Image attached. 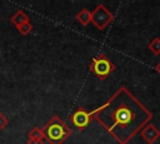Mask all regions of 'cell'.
I'll list each match as a JSON object with an SVG mask.
<instances>
[{"label":"cell","mask_w":160,"mask_h":144,"mask_svg":"<svg viewBox=\"0 0 160 144\" xmlns=\"http://www.w3.org/2000/svg\"><path fill=\"white\" fill-rule=\"evenodd\" d=\"M148 49L154 55H160V38H158V36L152 38L148 44Z\"/></svg>","instance_id":"cell-10"},{"label":"cell","mask_w":160,"mask_h":144,"mask_svg":"<svg viewBox=\"0 0 160 144\" xmlns=\"http://www.w3.org/2000/svg\"><path fill=\"white\" fill-rule=\"evenodd\" d=\"M8 124H9V119H8V118H6V116L0 111V131H1V130H4V129H5V126H6Z\"/></svg>","instance_id":"cell-12"},{"label":"cell","mask_w":160,"mask_h":144,"mask_svg":"<svg viewBox=\"0 0 160 144\" xmlns=\"http://www.w3.org/2000/svg\"><path fill=\"white\" fill-rule=\"evenodd\" d=\"M91 115L119 144L130 143L152 119V113L124 85Z\"/></svg>","instance_id":"cell-1"},{"label":"cell","mask_w":160,"mask_h":144,"mask_svg":"<svg viewBox=\"0 0 160 144\" xmlns=\"http://www.w3.org/2000/svg\"><path fill=\"white\" fill-rule=\"evenodd\" d=\"M42 133L49 144H62L69 139L72 130L64 120H61L58 115H54L44 125Z\"/></svg>","instance_id":"cell-2"},{"label":"cell","mask_w":160,"mask_h":144,"mask_svg":"<svg viewBox=\"0 0 160 144\" xmlns=\"http://www.w3.org/2000/svg\"><path fill=\"white\" fill-rule=\"evenodd\" d=\"M140 136L148 143V144H154L159 138H160V130L151 123L146 124L140 131H139Z\"/></svg>","instance_id":"cell-6"},{"label":"cell","mask_w":160,"mask_h":144,"mask_svg":"<svg viewBox=\"0 0 160 144\" xmlns=\"http://www.w3.org/2000/svg\"><path fill=\"white\" fill-rule=\"evenodd\" d=\"M155 70H156V71H158V73L160 74V61H159V63H158V64L155 65Z\"/></svg>","instance_id":"cell-14"},{"label":"cell","mask_w":160,"mask_h":144,"mask_svg":"<svg viewBox=\"0 0 160 144\" xmlns=\"http://www.w3.org/2000/svg\"><path fill=\"white\" fill-rule=\"evenodd\" d=\"M89 69L96 78L102 80V79L108 78L115 70V64L104 53H99L91 60V64L89 65Z\"/></svg>","instance_id":"cell-3"},{"label":"cell","mask_w":160,"mask_h":144,"mask_svg":"<svg viewBox=\"0 0 160 144\" xmlns=\"http://www.w3.org/2000/svg\"><path fill=\"white\" fill-rule=\"evenodd\" d=\"M26 144H44V141L42 140H30V139H28Z\"/></svg>","instance_id":"cell-13"},{"label":"cell","mask_w":160,"mask_h":144,"mask_svg":"<svg viewBox=\"0 0 160 144\" xmlns=\"http://www.w3.org/2000/svg\"><path fill=\"white\" fill-rule=\"evenodd\" d=\"M70 123L79 130H84L91 121H92V115L91 111H88L85 108L79 106L76 108L69 116Z\"/></svg>","instance_id":"cell-5"},{"label":"cell","mask_w":160,"mask_h":144,"mask_svg":"<svg viewBox=\"0 0 160 144\" xmlns=\"http://www.w3.org/2000/svg\"><path fill=\"white\" fill-rule=\"evenodd\" d=\"M114 14L104 4H99L91 11V23L98 30H104L114 20Z\"/></svg>","instance_id":"cell-4"},{"label":"cell","mask_w":160,"mask_h":144,"mask_svg":"<svg viewBox=\"0 0 160 144\" xmlns=\"http://www.w3.org/2000/svg\"><path fill=\"white\" fill-rule=\"evenodd\" d=\"M18 30H19V33L21 34V35H28V34H30L31 33V30H32V24L29 21V23H25L24 25H21L20 28H18Z\"/></svg>","instance_id":"cell-11"},{"label":"cell","mask_w":160,"mask_h":144,"mask_svg":"<svg viewBox=\"0 0 160 144\" xmlns=\"http://www.w3.org/2000/svg\"><path fill=\"white\" fill-rule=\"evenodd\" d=\"M75 19L82 25V26H86L91 23V11L86 8L81 9L76 15H75Z\"/></svg>","instance_id":"cell-8"},{"label":"cell","mask_w":160,"mask_h":144,"mask_svg":"<svg viewBox=\"0 0 160 144\" xmlns=\"http://www.w3.org/2000/svg\"><path fill=\"white\" fill-rule=\"evenodd\" d=\"M10 21H11V24L18 29V28H20L21 25H24L25 23H29L30 19H29V16H28L22 10H18V11L10 18Z\"/></svg>","instance_id":"cell-7"},{"label":"cell","mask_w":160,"mask_h":144,"mask_svg":"<svg viewBox=\"0 0 160 144\" xmlns=\"http://www.w3.org/2000/svg\"><path fill=\"white\" fill-rule=\"evenodd\" d=\"M28 139H30V140H44L45 138H44L42 129L39 128V126H34L31 130H29Z\"/></svg>","instance_id":"cell-9"}]
</instances>
